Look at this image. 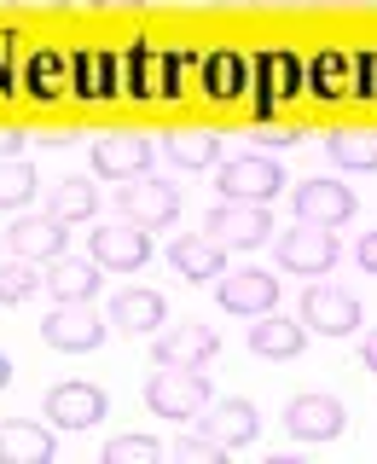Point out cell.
I'll return each instance as SVG.
<instances>
[{
	"label": "cell",
	"mask_w": 377,
	"mask_h": 464,
	"mask_svg": "<svg viewBox=\"0 0 377 464\" xmlns=\"http://www.w3.org/2000/svg\"><path fill=\"white\" fill-rule=\"evenodd\" d=\"M273 256H279L285 273H296V279H325L331 267H337V227H314V221H296L290 232L273 238Z\"/></svg>",
	"instance_id": "6da1fadb"
},
{
	"label": "cell",
	"mask_w": 377,
	"mask_h": 464,
	"mask_svg": "<svg viewBox=\"0 0 377 464\" xmlns=\"http://www.w3.org/2000/svg\"><path fill=\"white\" fill-rule=\"evenodd\" d=\"M145 401H151L157 418L198 424L203 406H209V377H203V372H186V366H163V372H151V383H145Z\"/></svg>",
	"instance_id": "7a4b0ae2"
},
{
	"label": "cell",
	"mask_w": 377,
	"mask_h": 464,
	"mask_svg": "<svg viewBox=\"0 0 377 464\" xmlns=\"http://www.w3.org/2000/svg\"><path fill=\"white\" fill-rule=\"evenodd\" d=\"M203 232H209L215 244H227V250H256V244H267L273 215H267V203H232V198H221L209 215H203Z\"/></svg>",
	"instance_id": "3957f363"
},
{
	"label": "cell",
	"mask_w": 377,
	"mask_h": 464,
	"mask_svg": "<svg viewBox=\"0 0 377 464\" xmlns=\"http://www.w3.org/2000/svg\"><path fill=\"white\" fill-rule=\"evenodd\" d=\"M215 186H221V198H232V203H267V198L285 192V169L273 163V157L250 151V157H232V163H221Z\"/></svg>",
	"instance_id": "277c9868"
},
{
	"label": "cell",
	"mask_w": 377,
	"mask_h": 464,
	"mask_svg": "<svg viewBox=\"0 0 377 464\" xmlns=\"http://www.w3.org/2000/svg\"><path fill=\"white\" fill-rule=\"evenodd\" d=\"M116 209H122L134 227L157 232V227H169L174 215H180V192H174L169 180H151V174H140V180H122V186H116Z\"/></svg>",
	"instance_id": "5b68a950"
},
{
	"label": "cell",
	"mask_w": 377,
	"mask_h": 464,
	"mask_svg": "<svg viewBox=\"0 0 377 464\" xmlns=\"http://www.w3.org/2000/svg\"><path fill=\"white\" fill-rule=\"evenodd\" d=\"M87 256L111 273H140L151 261V232L134 227V221H116V227H99L87 232Z\"/></svg>",
	"instance_id": "8992f818"
},
{
	"label": "cell",
	"mask_w": 377,
	"mask_h": 464,
	"mask_svg": "<svg viewBox=\"0 0 377 464\" xmlns=\"http://www.w3.org/2000/svg\"><path fill=\"white\" fill-rule=\"evenodd\" d=\"M250 76H256V116H273L279 99H290L302 87V58L290 47H267L250 58Z\"/></svg>",
	"instance_id": "52a82bcc"
},
{
	"label": "cell",
	"mask_w": 377,
	"mask_h": 464,
	"mask_svg": "<svg viewBox=\"0 0 377 464\" xmlns=\"http://www.w3.org/2000/svg\"><path fill=\"white\" fill-rule=\"evenodd\" d=\"M302 325L319 331V337H354L360 331V302L337 285H308L302 296Z\"/></svg>",
	"instance_id": "ba28073f"
},
{
	"label": "cell",
	"mask_w": 377,
	"mask_h": 464,
	"mask_svg": "<svg viewBox=\"0 0 377 464\" xmlns=\"http://www.w3.org/2000/svg\"><path fill=\"white\" fill-rule=\"evenodd\" d=\"M41 337H47L58 354H93V348L105 343V325H99V314L87 308V302H58L47 314V325H41Z\"/></svg>",
	"instance_id": "9c48e42d"
},
{
	"label": "cell",
	"mask_w": 377,
	"mask_h": 464,
	"mask_svg": "<svg viewBox=\"0 0 377 464\" xmlns=\"http://www.w3.org/2000/svg\"><path fill=\"white\" fill-rule=\"evenodd\" d=\"M105 412H111L105 389L82 383V377H70V383H53V389H47V418H53V430H93Z\"/></svg>",
	"instance_id": "30bf717a"
},
{
	"label": "cell",
	"mask_w": 377,
	"mask_h": 464,
	"mask_svg": "<svg viewBox=\"0 0 377 464\" xmlns=\"http://www.w3.org/2000/svg\"><path fill=\"white\" fill-rule=\"evenodd\" d=\"M215 296H221L227 314H273V302H279V279L261 267H238V273H221L215 279Z\"/></svg>",
	"instance_id": "8fae6325"
},
{
	"label": "cell",
	"mask_w": 377,
	"mask_h": 464,
	"mask_svg": "<svg viewBox=\"0 0 377 464\" xmlns=\"http://www.w3.org/2000/svg\"><path fill=\"white\" fill-rule=\"evenodd\" d=\"M343 424H348V412H343L337 395H296L285 406V430L296 441H337Z\"/></svg>",
	"instance_id": "7c38bea8"
},
{
	"label": "cell",
	"mask_w": 377,
	"mask_h": 464,
	"mask_svg": "<svg viewBox=\"0 0 377 464\" xmlns=\"http://www.w3.org/2000/svg\"><path fill=\"white\" fill-rule=\"evenodd\" d=\"M93 169L105 180H140L151 174V140L145 134H105L93 140Z\"/></svg>",
	"instance_id": "4fadbf2b"
},
{
	"label": "cell",
	"mask_w": 377,
	"mask_h": 464,
	"mask_svg": "<svg viewBox=\"0 0 377 464\" xmlns=\"http://www.w3.org/2000/svg\"><path fill=\"white\" fill-rule=\"evenodd\" d=\"M360 203L343 180H302L296 186V221H314V227H343Z\"/></svg>",
	"instance_id": "5bb4252c"
},
{
	"label": "cell",
	"mask_w": 377,
	"mask_h": 464,
	"mask_svg": "<svg viewBox=\"0 0 377 464\" xmlns=\"http://www.w3.org/2000/svg\"><path fill=\"white\" fill-rule=\"evenodd\" d=\"M64 244H70V232L58 215H24V221L6 227V250L24 261H53V256H64Z\"/></svg>",
	"instance_id": "9a60e30c"
},
{
	"label": "cell",
	"mask_w": 377,
	"mask_h": 464,
	"mask_svg": "<svg viewBox=\"0 0 377 464\" xmlns=\"http://www.w3.org/2000/svg\"><path fill=\"white\" fill-rule=\"evenodd\" d=\"M215 331L209 325H174V331H157V366H186V372H203L215 360Z\"/></svg>",
	"instance_id": "2e32d148"
},
{
	"label": "cell",
	"mask_w": 377,
	"mask_h": 464,
	"mask_svg": "<svg viewBox=\"0 0 377 464\" xmlns=\"http://www.w3.org/2000/svg\"><path fill=\"white\" fill-rule=\"evenodd\" d=\"M198 424H203V430H209L215 441H221L227 453H232V447H250V441H256L261 418H256V406H250V401H238V395H232V401L203 406V418H198Z\"/></svg>",
	"instance_id": "e0dca14e"
},
{
	"label": "cell",
	"mask_w": 377,
	"mask_h": 464,
	"mask_svg": "<svg viewBox=\"0 0 377 464\" xmlns=\"http://www.w3.org/2000/svg\"><path fill=\"white\" fill-rule=\"evenodd\" d=\"M169 261H174V273H186L192 285H209V279H221V273H227V244H215L209 232H203V238L186 232V238L169 244Z\"/></svg>",
	"instance_id": "ac0fdd59"
},
{
	"label": "cell",
	"mask_w": 377,
	"mask_h": 464,
	"mask_svg": "<svg viewBox=\"0 0 377 464\" xmlns=\"http://www.w3.org/2000/svg\"><path fill=\"white\" fill-rule=\"evenodd\" d=\"M250 348L261 360H296L308 348V325L302 319H285V314H261L250 325Z\"/></svg>",
	"instance_id": "d6986e66"
},
{
	"label": "cell",
	"mask_w": 377,
	"mask_h": 464,
	"mask_svg": "<svg viewBox=\"0 0 377 464\" xmlns=\"http://www.w3.org/2000/svg\"><path fill=\"white\" fill-rule=\"evenodd\" d=\"M70 93L76 99H111L116 93V53L82 47L76 58H70Z\"/></svg>",
	"instance_id": "ffe728a7"
},
{
	"label": "cell",
	"mask_w": 377,
	"mask_h": 464,
	"mask_svg": "<svg viewBox=\"0 0 377 464\" xmlns=\"http://www.w3.org/2000/svg\"><path fill=\"white\" fill-rule=\"evenodd\" d=\"M53 290V302H87L99 290V261L87 256V261H76V256H53L47 261V279H41Z\"/></svg>",
	"instance_id": "44dd1931"
},
{
	"label": "cell",
	"mask_w": 377,
	"mask_h": 464,
	"mask_svg": "<svg viewBox=\"0 0 377 464\" xmlns=\"http://www.w3.org/2000/svg\"><path fill=\"white\" fill-rule=\"evenodd\" d=\"M0 464H53V430L47 424H0Z\"/></svg>",
	"instance_id": "7402d4cb"
},
{
	"label": "cell",
	"mask_w": 377,
	"mask_h": 464,
	"mask_svg": "<svg viewBox=\"0 0 377 464\" xmlns=\"http://www.w3.org/2000/svg\"><path fill=\"white\" fill-rule=\"evenodd\" d=\"M128 93L169 99V53L163 47H151V41H134V47H128Z\"/></svg>",
	"instance_id": "603a6c76"
},
{
	"label": "cell",
	"mask_w": 377,
	"mask_h": 464,
	"mask_svg": "<svg viewBox=\"0 0 377 464\" xmlns=\"http://www.w3.org/2000/svg\"><path fill=\"white\" fill-rule=\"evenodd\" d=\"M163 296L157 290H116V302H111V325H122V331H134V337H151L157 325H163Z\"/></svg>",
	"instance_id": "cb8c5ba5"
},
{
	"label": "cell",
	"mask_w": 377,
	"mask_h": 464,
	"mask_svg": "<svg viewBox=\"0 0 377 464\" xmlns=\"http://www.w3.org/2000/svg\"><path fill=\"white\" fill-rule=\"evenodd\" d=\"M244 82H250V58H244V53L221 47V53L203 58V93H209V99H238Z\"/></svg>",
	"instance_id": "d4e9b609"
},
{
	"label": "cell",
	"mask_w": 377,
	"mask_h": 464,
	"mask_svg": "<svg viewBox=\"0 0 377 464\" xmlns=\"http://www.w3.org/2000/svg\"><path fill=\"white\" fill-rule=\"evenodd\" d=\"M99 209V186L93 180H82V174H70V180H58L53 186V198H47V215H58V221H87V215Z\"/></svg>",
	"instance_id": "484cf974"
},
{
	"label": "cell",
	"mask_w": 377,
	"mask_h": 464,
	"mask_svg": "<svg viewBox=\"0 0 377 464\" xmlns=\"http://www.w3.org/2000/svg\"><path fill=\"white\" fill-rule=\"evenodd\" d=\"M308 82H314V93L319 99H343V93H354V58H343L337 47H325L308 64Z\"/></svg>",
	"instance_id": "4316f807"
},
{
	"label": "cell",
	"mask_w": 377,
	"mask_h": 464,
	"mask_svg": "<svg viewBox=\"0 0 377 464\" xmlns=\"http://www.w3.org/2000/svg\"><path fill=\"white\" fill-rule=\"evenodd\" d=\"M325 151L337 169H377V128H343L325 140Z\"/></svg>",
	"instance_id": "83f0119b"
},
{
	"label": "cell",
	"mask_w": 377,
	"mask_h": 464,
	"mask_svg": "<svg viewBox=\"0 0 377 464\" xmlns=\"http://www.w3.org/2000/svg\"><path fill=\"white\" fill-rule=\"evenodd\" d=\"M70 87V64H64V53H53V47H41L35 58H29V99H41V105H53L58 93Z\"/></svg>",
	"instance_id": "f1b7e54d"
},
{
	"label": "cell",
	"mask_w": 377,
	"mask_h": 464,
	"mask_svg": "<svg viewBox=\"0 0 377 464\" xmlns=\"http://www.w3.org/2000/svg\"><path fill=\"white\" fill-rule=\"evenodd\" d=\"M169 157L180 169H209L215 157H221V140H215L209 128H180V134H169Z\"/></svg>",
	"instance_id": "f546056e"
},
{
	"label": "cell",
	"mask_w": 377,
	"mask_h": 464,
	"mask_svg": "<svg viewBox=\"0 0 377 464\" xmlns=\"http://www.w3.org/2000/svg\"><path fill=\"white\" fill-rule=\"evenodd\" d=\"M35 198V169L24 157H0V209H24Z\"/></svg>",
	"instance_id": "4dcf8cb0"
},
{
	"label": "cell",
	"mask_w": 377,
	"mask_h": 464,
	"mask_svg": "<svg viewBox=\"0 0 377 464\" xmlns=\"http://www.w3.org/2000/svg\"><path fill=\"white\" fill-rule=\"evenodd\" d=\"M35 290H41L35 261H24V256H6V261H0V308H6V302L35 296Z\"/></svg>",
	"instance_id": "1f68e13d"
},
{
	"label": "cell",
	"mask_w": 377,
	"mask_h": 464,
	"mask_svg": "<svg viewBox=\"0 0 377 464\" xmlns=\"http://www.w3.org/2000/svg\"><path fill=\"white\" fill-rule=\"evenodd\" d=\"M180 464H221L227 459V447L215 441L209 430H186V435H174V447H169Z\"/></svg>",
	"instance_id": "d6a6232c"
},
{
	"label": "cell",
	"mask_w": 377,
	"mask_h": 464,
	"mask_svg": "<svg viewBox=\"0 0 377 464\" xmlns=\"http://www.w3.org/2000/svg\"><path fill=\"white\" fill-rule=\"evenodd\" d=\"M163 453V441H151V435H116L105 447V464H151Z\"/></svg>",
	"instance_id": "836d02e7"
},
{
	"label": "cell",
	"mask_w": 377,
	"mask_h": 464,
	"mask_svg": "<svg viewBox=\"0 0 377 464\" xmlns=\"http://www.w3.org/2000/svg\"><path fill=\"white\" fill-rule=\"evenodd\" d=\"M354 93L360 99H377V47L354 53Z\"/></svg>",
	"instance_id": "e575fe53"
},
{
	"label": "cell",
	"mask_w": 377,
	"mask_h": 464,
	"mask_svg": "<svg viewBox=\"0 0 377 464\" xmlns=\"http://www.w3.org/2000/svg\"><path fill=\"white\" fill-rule=\"evenodd\" d=\"M186 70H192V58L186 53H169V99L180 93V82H186Z\"/></svg>",
	"instance_id": "d590c367"
},
{
	"label": "cell",
	"mask_w": 377,
	"mask_h": 464,
	"mask_svg": "<svg viewBox=\"0 0 377 464\" xmlns=\"http://www.w3.org/2000/svg\"><path fill=\"white\" fill-rule=\"evenodd\" d=\"M360 267H366V273H377V232H366V238H360Z\"/></svg>",
	"instance_id": "8d00e7d4"
},
{
	"label": "cell",
	"mask_w": 377,
	"mask_h": 464,
	"mask_svg": "<svg viewBox=\"0 0 377 464\" xmlns=\"http://www.w3.org/2000/svg\"><path fill=\"white\" fill-rule=\"evenodd\" d=\"M24 151V134L18 128H6V134H0V157H18Z\"/></svg>",
	"instance_id": "74e56055"
},
{
	"label": "cell",
	"mask_w": 377,
	"mask_h": 464,
	"mask_svg": "<svg viewBox=\"0 0 377 464\" xmlns=\"http://www.w3.org/2000/svg\"><path fill=\"white\" fill-rule=\"evenodd\" d=\"M360 360H366V366L377 372V331H372V337H366V343H360Z\"/></svg>",
	"instance_id": "f35d334b"
},
{
	"label": "cell",
	"mask_w": 377,
	"mask_h": 464,
	"mask_svg": "<svg viewBox=\"0 0 377 464\" xmlns=\"http://www.w3.org/2000/svg\"><path fill=\"white\" fill-rule=\"evenodd\" d=\"M18 6H29V12H58L64 0H18Z\"/></svg>",
	"instance_id": "ab89813d"
},
{
	"label": "cell",
	"mask_w": 377,
	"mask_h": 464,
	"mask_svg": "<svg viewBox=\"0 0 377 464\" xmlns=\"http://www.w3.org/2000/svg\"><path fill=\"white\" fill-rule=\"evenodd\" d=\"M6 383H12V360L0 354V389H6Z\"/></svg>",
	"instance_id": "60d3db41"
},
{
	"label": "cell",
	"mask_w": 377,
	"mask_h": 464,
	"mask_svg": "<svg viewBox=\"0 0 377 464\" xmlns=\"http://www.w3.org/2000/svg\"><path fill=\"white\" fill-rule=\"evenodd\" d=\"M0 87H12V64H6V58H0Z\"/></svg>",
	"instance_id": "b9f144b4"
},
{
	"label": "cell",
	"mask_w": 377,
	"mask_h": 464,
	"mask_svg": "<svg viewBox=\"0 0 377 464\" xmlns=\"http://www.w3.org/2000/svg\"><path fill=\"white\" fill-rule=\"evenodd\" d=\"M93 6H140V0H93Z\"/></svg>",
	"instance_id": "7bdbcfd3"
}]
</instances>
